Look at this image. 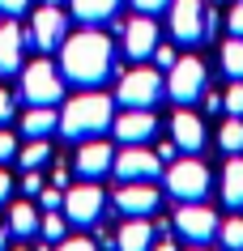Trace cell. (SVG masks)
Instances as JSON below:
<instances>
[{
  "mask_svg": "<svg viewBox=\"0 0 243 251\" xmlns=\"http://www.w3.org/2000/svg\"><path fill=\"white\" fill-rule=\"evenodd\" d=\"M60 73L77 90H94L115 73V47L98 30H77L60 43Z\"/></svg>",
  "mask_w": 243,
  "mask_h": 251,
  "instance_id": "cell-1",
  "label": "cell"
},
{
  "mask_svg": "<svg viewBox=\"0 0 243 251\" xmlns=\"http://www.w3.org/2000/svg\"><path fill=\"white\" fill-rule=\"evenodd\" d=\"M111 124H115V106H111L107 94H77V98L64 106V115H60V132L81 145V141L107 136Z\"/></svg>",
  "mask_w": 243,
  "mask_h": 251,
  "instance_id": "cell-2",
  "label": "cell"
},
{
  "mask_svg": "<svg viewBox=\"0 0 243 251\" xmlns=\"http://www.w3.org/2000/svg\"><path fill=\"white\" fill-rule=\"evenodd\" d=\"M17 77H22V98H26L30 106H55L64 98V73H60L52 60H34V64H26Z\"/></svg>",
  "mask_w": 243,
  "mask_h": 251,
  "instance_id": "cell-3",
  "label": "cell"
},
{
  "mask_svg": "<svg viewBox=\"0 0 243 251\" xmlns=\"http://www.w3.org/2000/svg\"><path fill=\"white\" fill-rule=\"evenodd\" d=\"M162 94H166L162 73H158V68H149V64H136V68H128V73L120 77L115 98H120L124 106H145V111H154Z\"/></svg>",
  "mask_w": 243,
  "mask_h": 251,
  "instance_id": "cell-4",
  "label": "cell"
},
{
  "mask_svg": "<svg viewBox=\"0 0 243 251\" xmlns=\"http://www.w3.org/2000/svg\"><path fill=\"white\" fill-rule=\"evenodd\" d=\"M205 94V64L196 55L175 60V68H166V98L175 106H192Z\"/></svg>",
  "mask_w": 243,
  "mask_h": 251,
  "instance_id": "cell-5",
  "label": "cell"
},
{
  "mask_svg": "<svg viewBox=\"0 0 243 251\" xmlns=\"http://www.w3.org/2000/svg\"><path fill=\"white\" fill-rule=\"evenodd\" d=\"M166 187H171V196H175L179 204L205 200V192H209V171H205V162H201V158L175 162V166L166 171Z\"/></svg>",
  "mask_w": 243,
  "mask_h": 251,
  "instance_id": "cell-6",
  "label": "cell"
},
{
  "mask_svg": "<svg viewBox=\"0 0 243 251\" xmlns=\"http://www.w3.org/2000/svg\"><path fill=\"white\" fill-rule=\"evenodd\" d=\"M217 213L209 209V204H201V200H192V204H179L175 209V234L188 238L192 247H205L209 238H217Z\"/></svg>",
  "mask_w": 243,
  "mask_h": 251,
  "instance_id": "cell-7",
  "label": "cell"
},
{
  "mask_svg": "<svg viewBox=\"0 0 243 251\" xmlns=\"http://www.w3.org/2000/svg\"><path fill=\"white\" fill-rule=\"evenodd\" d=\"M111 171L120 175V183H154L162 175V158L145 145H128L124 153H115Z\"/></svg>",
  "mask_w": 243,
  "mask_h": 251,
  "instance_id": "cell-8",
  "label": "cell"
},
{
  "mask_svg": "<svg viewBox=\"0 0 243 251\" xmlns=\"http://www.w3.org/2000/svg\"><path fill=\"white\" fill-rule=\"evenodd\" d=\"M103 209H107V196L94 187V179H85V183L68 187L64 192V217L68 226H94L98 217H103Z\"/></svg>",
  "mask_w": 243,
  "mask_h": 251,
  "instance_id": "cell-9",
  "label": "cell"
},
{
  "mask_svg": "<svg viewBox=\"0 0 243 251\" xmlns=\"http://www.w3.org/2000/svg\"><path fill=\"white\" fill-rule=\"evenodd\" d=\"M64 39H68V17L60 13V4H43L39 13L30 17L26 43H30V47H39V51H55Z\"/></svg>",
  "mask_w": 243,
  "mask_h": 251,
  "instance_id": "cell-10",
  "label": "cell"
},
{
  "mask_svg": "<svg viewBox=\"0 0 243 251\" xmlns=\"http://www.w3.org/2000/svg\"><path fill=\"white\" fill-rule=\"evenodd\" d=\"M171 34L175 43H201L205 39V0H171Z\"/></svg>",
  "mask_w": 243,
  "mask_h": 251,
  "instance_id": "cell-11",
  "label": "cell"
},
{
  "mask_svg": "<svg viewBox=\"0 0 243 251\" xmlns=\"http://www.w3.org/2000/svg\"><path fill=\"white\" fill-rule=\"evenodd\" d=\"M154 47H158V22H149V13H136L133 22H124V55L133 64L149 60Z\"/></svg>",
  "mask_w": 243,
  "mask_h": 251,
  "instance_id": "cell-12",
  "label": "cell"
},
{
  "mask_svg": "<svg viewBox=\"0 0 243 251\" xmlns=\"http://www.w3.org/2000/svg\"><path fill=\"white\" fill-rule=\"evenodd\" d=\"M111 132L120 136L124 145H149L154 132H158V119H154V111H145V106H128V111L111 124Z\"/></svg>",
  "mask_w": 243,
  "mask_h": 251,
  "instance_id": "cell-13",
  "label": "cell"
},
{
  "mask_svg": "<svg viewBox=\"0 0 243 251\" xmlns=\"http://www.w3.org/2000/svg\"><path fill=\"white\" fill-rule=\"evenodd\" d=\"M111 162H115V149H111L103 136H94V141H81L77 158H73V171H77L81 179H103V175L111 171Z\"/></svg>",
  "mask_w": 243,
  "mask_h": 251,
  "instance_id": "cell-14",
  "label": "cell"
},
{
  "mask_svg": "<svg viewBox=\"0 0 243 251\" xmlns=\"http://www.w3.org/2000/svg\"><path fill=\"white\" fill-rule=\"evenodd\" d=\"M158 204H162V196L154 192V183H124L115 192V209L124 217H149Z\"/></svg>",
  "mask_w": 243,
  "mask_h": 251,
  "instance_id": "cell-15",
  "label": "cell"
},
{
  "mask_svg": "<svg viewBox=\"0 0 243 251\" xmlns=\"http://www.w3.org/2000/svg\"><path fill=\"white\" fill-rule=\"evenodd\" d=\"M22 47H26L22 26H17V22H4V26H0V81L22 73Z\"/></svg>",
  "mask_w": 243,
  "mask_h": 251,
  "instance_id": "cell-16",
  "label": "cell"
},
{
  "mask_svg": "<svg viewBox=\"0 0 243 251\" xmlns=\"http://www.w3.org/2000/svg\"><path fill=\"white\" fill-rule=\"evenodd\" d=\"M171 141L184 153H201L205 149V124L192 111H175V119H171Z\"/></svg>",
  "mask_w": 243,
  "mask_h": 251,
  "instance_id": "cell-17",
  "label": "cell"
},
{
  "mask_svg": "<svg viewBox=\"0 0 243 251\" xmlns=\"http://www.w3.org/2000/svg\"><path fill=\"white\" fill-rule=\"evenodd\" d=\"M115 247L120 251H149L154 247V226L145 217H128L120 226V234H115Z\"/></svg>",
  "mask_w": 243,
  "mask_h": 251,
  "instance_id": "cell-18",
  "label": "cell"
},
{
  "mask_svg": "<svg viewBox=\"0 0 243 251\" xmlns=\"http://www.w3.org/2000/svg\"><path fill=\"white\" fill-rule=\"evenodd\" d=\"M9 234H17V238H30V234H39V209L30 204V200H13L9 204Z\"/></svg>",
  "mask_w": 243,
  "mask_h": 251,
  "instance_id": "cell-19",
  "label": "cell"
},
{
  "mask_svg": "<svg viewBox=\"0 0 243 251\" xmlns=\"http://www.w3.org/2000/svg\"><path fill=\"white\" fill-rule=\"evenodd\" d=\"M222 200L230 209H243V153H230L226 171H222Z\"/></svg>",
  "mask_w": 243,
  "mask_h": 251,
  "instance_id": "cell-20",
  "label": "cell"
},
{
  "mask_svg": "<svg viewBox=\"0 0 243 251\" xmlns=\"http://www.w3.org/2000/svg\"><path fill=\"white\" fill-rule=\"evenodd\" d=\"M55 128H60L55 106H30L26 115H22V132H26V136H52Z\"/></svg>",
  "mask_w": 243,
  "mask_h": 251,
  "instance_id": "cell-21",
  "label": "cell"
},
{
  "mask_svg": "<svg viewBox=\"0 0 243 251\" xmlns=\"http://www.w3.org/2000/svg\"><path fill=\"white\" fill-rule=\"evenodd\" d=\"M120 9V0H73V17L77 22H107Z\"/></svg>",
  "mask_w": 243,
  "mask_h": 251,
  "instance_id": "cell-22",
  "label": "cell"
},
{
  "mask_svg": "<svg viewBox=\"0 0 243 251\" xmlns=\"http://www.w3.org/2000/svg\"><path fill=\"white\" fill-rule=\"evenodd\" d=\"M17 162L26 166V171H39L52 162V145H47V136H30V145L17 149Z\"/></svg>",
  "mask_w": 243,
  "mask_h": 251,
  "instance_id": "cell-23",
  "label": "cell"
},
{
  "mask_svg": "<svg viewBox=\"0 0 243 251\" xmlns=\"http://www.w3.org/2000/svg\"><path fill=\"white\" fill-rule=\"evenodd\" d=\"M39 234L47 238V243H60V238L68 234V217H64V209H43V217H39Z\"/></svg>",
  "mask_w": 243,
  "mask_h": 251,
  "instance_id": "cell-24",
  "label": "cell"
},
{
  "mask_svg": "<svg viewBox=\"0 0 243 251\" xmlns=\"http://www.w3.org/2000/svg\"><path fill=\"white\" fill-rule=\"evenodd\" d=\"M222 68H226L230 81H243V39L230 34V39L222 43Z\"/></svg>",
  "mask_w": 243,
  "mask_h": 251,
  "instance_id": "cell-25",
  "label": "cell"
},
{
  "mask_svg": "<svg viewBox=\"0 0 243 251\" xmlns=\"http://www.w3.org/2000/svg\"><path fill=\"white\" fill-rule=\"evenodd\" d=\"M217 145H222V153H243V115H230L226 124H222Z\"/></svg>",
  "mask_w": 243,
  "mask_h": 251,
  "instance_id": "cell-26",
  "label": "cell"
},
{
  "mask_svg": "<svg viewBox=\"0 0 243 251\" xmlns=\"http://www.w3.org/2000/svg\"><path fill=\"white\" fill-rule=\"evenodd\" d=\"M217 238H222L226 251H243V217H226L217 226Z\"/></svg>",
  "mask_w": 243,
  "mask_h": 251,
  "instance_id": "cell-27",
  "label": "cell"
},
{
  "mask_svg": "<svg viewBox=\"0 0 243 251\" xmlns=\"http://www.w3.org/2000/svg\"><path fill=\"white\" fill-rule=\"evenodd\" d=\"M17 136L9 132V128H0V166H4V162H17Z\"/></svg>",
  "mask_w": 243,
  "mask_h": 251,
  "instance_id": "cell-28",
  "label": "cell"
},
{
  "mask_svg": "<svg viewBox=\"0 0 243 251\" xmlns=\"http://www.w3.org/2000/svg\"><path fill=\"white\" fill-rule=\"evenodd\" d=\"M222 102H226V115H243V81H235V85L222 94Z\"/></svg>",
  "mask_w": 243,
  "mask_h": 251,
  "instance_id": "cell-29",
  "label": "cell"
},
{
  "mask_svg": "<svg viewBox=\"0 0 243 251\" xmlns=\"http://www.w3.org/2000/svg\"><path fill=\"white\" fill-rule=\"evenodd\" d=\"M52 251H98V247H94V238H77V234L68 238V234H64V238H60V243H55Z\"/></svg>",
  "mask_w": 243,
  "mask_h": 251,
  "instance_id": "cell-30",
  "label": "cell"
},
{
  "mask_svg": "<svg viewBox=\"0 0 243 251\" xmlns=\"http://www.w3.org/2000/svg\"><path fill=\"white\" fill-rule=\"evenodd\" d=\"M39 204H43V209H64V187H43Z\"/></svg>",
  "mask_w": 243,
  "mask_h": 251,
  "instance_id": "cell-31",
  "label": "cell"
},
{
  "mask_svg": "<svg viewBox=\"0 0 243 251\" xmlns=\"http://www.w3.org/2000/svg\"><path fill=\"white\" fill-rule=\"evenodd\" d=\"M226 26H230V34H235V39H243V0H235V4H230Z\"/></svg>",
  "mask_w": 243,
  "mask_h": 251,
  "instance_id": "cell-32",
  "label": "cell"
},
{
  "mask_svg": "<svg viewBox=\"0 0 243 251\" xmlns=\"http://www.w3.org/2000/svg\"><path fill=\"white\" fill-rule=\"evenodd\" d=\"M154 64L158 68H175V47H171V43H158V47H154Z\"/></svg>",
  "mask_w": 243,
  "mask_h": 251,
  "instance_id": "cell-33",
  "label": "cell"
},
{
  "mask_svg": "<svg viewBox=\"0 0 243 251\" xmlns=\"http://www.w3.org/2000/svg\"><path fill=\"white\" fill-rule=\"evenodd\" d=\"M43 187H47V183H43V175H39V171H26V179H22V192L39 200V192H43Z\"/></svg>",
  "mask_w": 243,
  "mask_h": 251,
  "instance_id": "cell-34",
  "label": "cell"
},
{
  "mask_svg": "<svg viewBox=\"0 0 243 251\" xmlns=\"http://www.w3.org/2000/svg\"><path fill=\"white\" fill-rule=\"evenodd\" d=\"M133 4H136V13H149V17L162 13V9H171V0H133Z\"/></svg>",
  "mask_w": 243,
  "mask_h": 251,
  "instance_id": "cell-35",
  "label": "cell"
},
{
  "mask_svg": "<svg viewBox=\"0 0 243 251\" xmlns=\"http://www.w3.org/2000/svg\"><path fill=\"white\" fill-rule=\"evenodd\" d=\"M9 119H13V94H9V90H0V128H4Z\"/></svg>",
  "mask_w": 243,
  "mask_h": 251,
  "instance_id": "cell-36",
  "label": "cell"
},
{
  "mask_svg": "<svg viewBox=\"0 0 243 251\" xmlns=\"http://www.w3.org/2000/svg\"><path fill=\"white\" fill-rule=\"evenodd\" d=\"M30 9V0H0V13L4 17H17V13H26Z\"/></svg>",
  "mask_w": 243,
  "mask_h": 251,
  "instance_id": "cell-37",
  "label": "cell"
},
{
  "mask_svg": "<svg viewBox=\"0 0 243 251\" xmlns=\"http://www.w3.org/2000/svg\"><path fill=\"white\" fill-rule=\"evenodd\" d=\"M201 102H205V111H209V115H214V111H226L222 94H214V90H205V94H201Z\"/></svg>",
  "mask_w": 243,
  "mask_h": 251,
  "instance_id": "cell-38",
  "label": "cell"
},
{
  "mask_svg": "<svg viewBox=\"0 0 243 251\" xmlns=\"http://www.w3.org/2000/svg\"><path fill=\"white\" fill-rule=\"evenodd\" d=\"M9 196H13V175H9L4 166H0V204H4Z\"/></svg>",
  "mask_w": 243,
  "mask_h": 251,
  "instance_id": "cell-39",
  "label": "cell"
},
{
  "mask_svg": "<svg viewBox=\"0 0 243 251\" xmlns=\"http://www.w3.org/2000/svg\"><path fill=\"white\" fill-rule=\"evenodd\" d=\"M52 179H55V187H64V183H68V166H55Z\"/></svg>",
  "mask_w": 243,
  "mask_h": 251,
  "instance_id": "cell-40",
  "label": "cell"
},
{
  "mask_svg": "<svg viewBox=\"0 0 243 251\" xmlns=\"http://www.w3.org/2000/svg\"><path fill=\"white\" fill-rule=\"evenodd\" d=\"M0 251H9V226L0 222Z\"/></svg>",
  "mask_w": 243,
  "mask_h": 251,
  "instance_id": "cell-41",
  "label": "cell"
},
{
  "mask_svg": "<svg viewBox=\"0 0 243 251\" xmlns=\"http://www.w3.org/2000/svg\"><path fill=\"white\" fill-rule=\"evenodd\" d=\"M149 251H175V243H171V238H162V243H154Z\"/></svg>",
  "mask_w": 243,
  "mask_h": 251,
  "instance_id": "cell-42",
  "label": "cell"
},
{
  "mask_svg": "<svg viewBox=\"0 0 243 251\" xmlns=\"http://www.w3.org/2000/svg\"><path fill=\"white\" fill-rule=\"evenodd\" d=\"M47 4H60V0H47Z\"/></svg>",
  "mask_w": 243,
  "mask_h": 251,
  "instance_id": "cell-43",
  "label": "cell"
},
{
  "mask_svg": "<svg viewBox=\"0 0 243 251\" xmlns=\"http://www.w3.org/2000/svg\"><path fill=\"white\" fill-rule=\"evenodd\" d=\"M13 251H26V247H13Z\"/></svg>",
  "mask_w": 243,
  "mask_h": 251,
  "instance_id": "cell-44",
  "label": "cell"
},
{
  "mask_svg": "<svg viewBox=\"0 0 243 251\" xmlns=\"http://www.w3.org/2000/svg\"><path fill=\"white\" fill-rule=\"evenodd\" d=\"M192 251H205V247H192Z\"/></svg>",
  "mask_w": 243,
  "mask_h": 251,
  "instance_id": "cell-45",
  "label": "cell"
}]
</instances>
